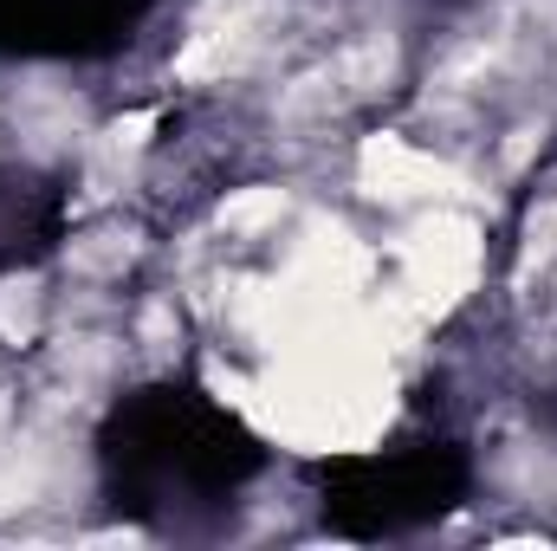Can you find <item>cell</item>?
Returning a JSON list of instances; mask_svg holds the SVG:
<instances>
[{"instance_id":"obj_2","label":"cell","mask_w":557,"mask_h":551,"mask_svg":"<svg viewBox=\"0 0 557 551\" xmlns=\"http://www.w3.org/2000/svg\"><path fill=\"white\" fill-rule=\"evenodd\" d=\"M267 13H273V0H214V7L201 13L195 39H188V52H182V72H188V78H208V72L240 65V59L260 46Z\"/></svg>"},{"instance_id":"obj_3","label":"cell","mask_w":557,"mask_h":551,"mask_svg":"<svg viewBox=\"0 0 557 551\" xmlns=\"http://www.w3.org/2000/svg\"><path fill=\"white\" fill-rule=\"evenodd\" d=\"M363 182L383 201H441V195H454V175L441 162H428L409 143H389V137L363 149Z\"/></svg>"},{"instance_id":"obj_1","label":"cell","mask_w":557,"mask_h":551,"mask_svg":"<svg viewBox=\"0 0 557 551\" xmlns=\"http://www.w3.org/2000/svg\"><path fill=\"white\" fill-rule=\"evenodd\" d=\"M409 285L403 292H416V305H447L467 279H473V228H460V221H428L409 234Z\"/></svg>"}]
</instances>
